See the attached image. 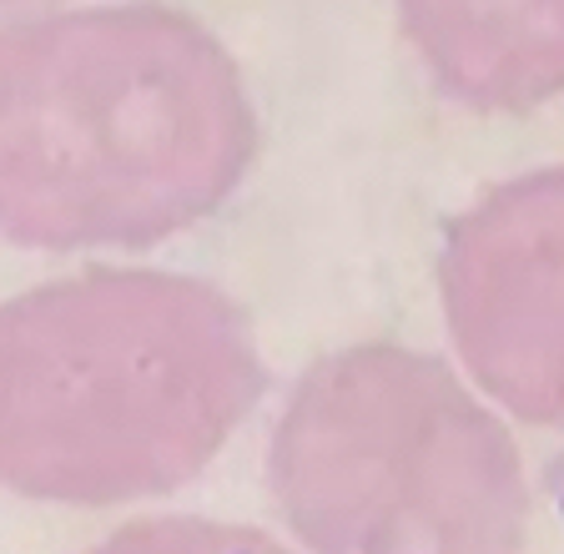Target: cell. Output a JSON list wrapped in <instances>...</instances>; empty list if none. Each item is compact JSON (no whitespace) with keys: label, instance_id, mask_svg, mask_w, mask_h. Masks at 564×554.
Segmentation results:
<instances>
[{"label":"cell","instance_id":"6da1fadb","mask_svg":"<svg viewBox=\"0 0 564 554\" xmlns=\"http://www.w3.org/2000/svg\"><path fill=\"white\" fill-rule=\"evenodd\" d=\"M258 121L232 56L172 6L6 31L0 227L15 248H152L237 192Z\"/></svg>","mask_w":564,"mask_h":554},{"label":"cell","instance_id":"5b68a950","mask_svg":"<svg viewBox=\"0 0 564 554\" xmlns=\"http://www.w3.org/2000/svg\"><path fill=\"white\" fill-rule=\"evenodd\" d=\"M438 91L469 111H534L564 91V0H399Z\"/></svg>","mask_w":564,"mask_h":554},{"label":"cell","instance_id":"7a4b0ae2","mask_svg":"<svg viewBox=\"0 0 564 554\" xmlns=\"http://www.w3.org/2000/svg\"><path fill=\"white\" fill-rule=\"evenodd\" d=\"M252 328L182 272L96 268L0 318V474L46 504H127L197 479L258 409Z\"/></svg>","mask_w":564,"mask_h":554},{"label":"cell","instance_id":"277c9868","mask_svg":"<svg viewBox=\"0 0 564 554\" xmlns=\"http://www.w3.org/2000/svg\"><path fill=\"white\" fill-rule=\"evenodd\" d=\"M438 293L479 389L564 434V166L494 187L448 227Z\"/></svg>","mask_w":564,"mask_h":554},{"label":"cell","instance_id":"3957f363","mask_svg":"<svg viewBox=\"0 0 564 554\" xmlns=\"http://www.w3.org/2000/svg\"><path fill=\"white\" fill-rule=\"evenodd\" d=\"M268 484L313 550H519L529 479L509 428L438 358L364 343L303 373Z\"/></svg>","mask_w":564,"mask_h":554}]
</instances>
